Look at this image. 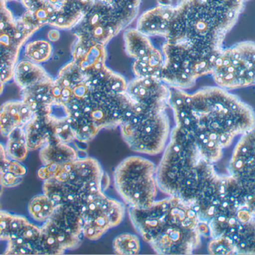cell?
Masks as SVG:
<instances>
[{
    "label": "cell",
    "mask_w": 255,
    "mask_h": 255,
    "mask_svg": "<svg viewBox=\"0 0 255 255\" xmlns=\"http://www.w3.org/2000/svg\"><path fill=\"white\" fill-rule=\"evenodd\" d=\"M56 207V204L43 193L34 196L29 201L28 211L34 220L43 223L52 217Z\"/></svg>",
    "instance_id": "22"
},
{
    "label": "cell",
    "mask_w": 255,
    "mask_h": 255,
    "mask_svg": "<svg viewBox=\"0 0 255 255\" xmlns=\"http://www.w3.org/2000/svg\"><path fill=\"white\" fill-rule=\"evenodd\" d=\"M53 52V47L50 42L45 40H37L25 43L23 55L25 60L40 64L50 59Z\"/></svg>",
    "instance_id": "23"
},
{
    "label": "cell",
    "mask_w": 255,
    "mask_h": 255,
    "mask_svg": "<svg viewBox=\"0 0 255 255\" xmlns=\"http://www.w3.org/2000/svg\"><path fill=\"white\" fill-rule=\"evenodd\" d=\"M127 94L133 104L142 107L167 109L170 88L153 77H135L128 82Z\"/></svg>",
    "instance_id": "14"
},
{
    "label": "cell",
    "mask_w": 255,
    "mask_h": 255,
    "mask_svg": "<svg viewBox=\"0 0 255 255\" xmlns=\"http://www.w3.org/2000/svg\"><path fill=\"white\" fill-rule=\"evenodd\" d=\"M23 181V177L8 170L5 169L0 173V184L4 188H10V187H15L16 186L22 184Z\"/></svg>",
    "instance_id": "25"
},
{
    "label": "cell",
    "mask_w": 255,
    "mask_h": 255,
    "mask_svg": "<svg viewBox=\"0 0 255 255\" xmlns=\"http://www.w3.org/2000/svg\"><path fill=\"white\" fill-rule=\"evenodd\" d=\"M113 249L118 255H136L140 252V241L133 234H121L114 240Z\"/></svg>",
    "instance_id": "24"
},
{
    "label": "cell",
    "mask_w": 255,
    "mask_h": 255,
    "mask_svg": "<svg viewBox=\"0 0 255 255\" xmlns=\"http://www.w3.org/2000/svg\"><path fill=\"white\" fill-rule=\"evenodd\" d=\"M94 3L95 0H58L48 25L57 29H74Z\"/></svg>",
    "instance_id": "16"
},
{
    "label": "cell",
    "mask_w": 255,
    "mask_h": 255,
    "mask_svg": "<svg viewBox=\"0 0 255 255\" xmlns=\"http://www.w3.org/2000/svg\"><path fill=\"white\" fill-rule=\"evenodd\" d=\"M244 0H178L155 6L142 14L145 31L163 37V55L186 76L197 81L211 75L226 36L245 7Z\"/></svg>",
    "instance_id": "1"
},
{
    "label": "cell",
    "mask_w": 255,
    "mask_h": 255,
    "mask_svg": "<svg viewBox=\"0 0 255 255\" xmlns=\"http://www.w3.org/2000/svg\"><path fill=\"white\" fill-rule=\"evenodd\" d=\"M244 1H249V0H244Z\"/></svg>",
    "instance_id": "35"
},
{
    "label": "cell",
    "mask_w": 255,
    "mask_h": 255,
    "mask_svg": "<svg viewBox=\"0 0 255 255\" xmlns=\"http://www.w3.org/2000/svg\"><path fill=\"white\" fill-rule=\"evenodd\" d=\"M10 160L6 154L5 147L0 142V173L7 167Z\"/></svg>",
    "instance_id": "29"
},
{
    "label": "cell",
    "mask_w": 255,
    "mask_h": 255,
    "mask_svg": "<svg viewBox=\"0 0 255 255\" xmlns=\"http://www.w3.org/2000/svg\"><path fill=\"white\" fill-rule=\"evenodd\" d=\"M47 37L49 41H58L60 39V37H61V34H60L59 31L58 29H52L48 32Z\"/></svg>",
    "instance_id": "30"
},
{
    "label": "cell",
    "mask_w": 255,
    "mask_h": 255,
    "mask_svg": "<svg viewBox=\"0 0 255 255\" xmlns=\"http://www.w3.org/2000/svg\"><path fill=\"white\" fill-rule=\"evenodd\" d=\"M40 226L23 216L13 214L4 255H41Z\"/></svg>",
    "instance_id": "13"
},
{
    "label": "cell",
    "mask_w": 255,
    "mask_h": 255,
    "mask_svg": "<svg viewBox=\"0 0 255 255\" xmlns=\"http://www.w3.org/2000/svg\"><path fill=\"white\" fill-rule=\"evenodd\" d=\"M7 2H10V1H20L21 0H5Z\"/></svg>",
    "instance_id": "34"
},
{
    "label": "cell",
    "mask_w": 255,
    "mask_h": 255,
    "mask_svg": "<svg viewBox=\"0 0 255 255\" xmlns=\"http://www.w3.org/2000/svg\"><path fill=\"white\" fill-rule=\"evenodd\" d=\"M3 187H1V184H0V196H1V193H2ZM0 209H1V205H0Z\"/></svg>",
    "instance_id": "33"
},
{
    "label": "cell",
    "mask_w": 255,
    "mask_h": 255,
    "mask_svg": "<svg viewBox=\"0 0 255 255\" xmlns=\"http://www.w3.org/2000/svg\"><path fill=\"white\" fill-rule=\"evenodd\" d=\"M166 109L134 105L131 116L120 127L130 149L148 155L163 152L171 133Z\"/></svg>",
    "instance_id": "7"
},
{
    "label": "cell",
    "mask_w": 255,
    "mask_h": 255,
    "mask_svg": "<svg viewBox=\"0 0 255 255\" xmlns=\"http://www.w3.org/2000/svg\"><path fill=\"white\" fill-rule=\"evenodd\" d=\"M124 41L127 55L134 61L145 63L161 74L163 56L161 50L154 46L151 37L136 28H129L124 33Z\"/></svg>",
    "instance_id": "15"
},
{
    "label": "cell",
    "mask_w": 255,
    "mask_h": 255,
    "mask_svg": "<svg viewBox=\"0 0 255 255\" xmlns=\"http://www.w3.org/2000/svg\"><path fill=\"white\" fill-rule=\"evenodd\" d=\"M157 5L162 6V7H169L172 5V0H157Z\"/></svg>",
    "instance_id": "31"
},
{
    "label": "cell",
    "mask_w": 255,
    "mask_h": 255,
    "mask_svg": "<svg viewBox=\"0 0 255 255\" xmlns=\"http://www.w3.org/2000/svg\"><path fill=\"white\" fill-rule=\"evenodd\" d=\"M34 116L22 100L6 102L0 107V133L7 137L15 129L25 127Z\"/></svg>",
    "instance_id": "17"
},
{
    "label": "cell",
    "mask_w": 255,
    "mask_h": 255,
    "mask_svg": "<svg viewBox=\"0 0 255 255\" xmlns=\"http://www.w3.org/2000/svg\"><path fill=\"white\" fill-rule=\"evenodd\" d=\"M20 2L25 7V10L31 13L43 8V0H21Z\"/></svg>",
    "instance_id": "28"
},
{
    "label": "cell",
    "mask_w": 255,
    "mask_h": 255,
    "mask_svg": "<svg viewBox=\"0 0 255 255\" xmlns=\"http://www.w3.org/2000/svg\"><path fill=\"white\" fill-rule=\"evenodd\" d=\"M114 184L128 206H149L155 202L158 193L157 166L145 157L129 156L117 166Z\"/></svg>",
    "instance_id": "8"
},
{
    "label": "cell",
    "mask_w": 255,
    "mask_h": 255,
    "mask_svg": "<svg viewBox=\"0 0 255 255\" xmlns=\"http://www.w3.org/2000/svg\"><path fill=\"white\" fill-rule=\"evenodd\" d=\"M40 28L25 12L13 23L0 28V81L6 84L13 79L21 49Z\"/></svg>",
    "instance_id": "12"
},
{
    "label": "cell",
    "mask_w": 255,
    "mask_h": 255,
    "mask_svg": "<svg viewBox=\"0 0 255 255\" xmlns=\"http://www.w3.org/2000/svg\"><path fill=\"white\" fill-rule=\"evenodd\" d=\"M126 211L124 203L109 197L106 192L94 195L79 210L84 238L92 241L101 239L122 223Z\"/></svg>",
    "instance_id": "11"
},
{
    "label": "cell",
    "mask_w": 255,
    "mask_h": 255,
    "mask_svg": "<svg viewBox=\"0 0 255 255\" xmlns=\"http://www.w3.org/2000/svg\"><path fill=\"white\" fill-rule=\"evenodd\" d=\"M40 230L41 255L64 254L67 250L79 248L85 238L79 211L66 205H57Z\"/></svg>",
    "instance_id": "10"
},
{
    "label": "cell",
    "mask_w": 255,
    "mask_h": 255,
    "mask_svg": "<svg viewBox=\"0 0 255 255\" xmlns=\"http://www.w3.org/2000/svg\"><path fill=\"white\" fill-rule=\"evenodd\" d=\"M43 193L57 205L79 210L94 195L110 185V177L97 159L81 157L64 163H50L39 169Z\"/></svg>",
    "instance_id": "5"
},
{
    "label": "cell",
    "mask_w": 255,
    "mask_h": 255,
    "mask_svg": "<svg viewBox=\"0 0 255 255\" xmlns=\"http://www.w3.org/2000/svg\"><path fill=\"white\" fill-rule=\"evenodd\" d=\"M13 214L0 209V242L7 241Z\"/></svg>",
    "instance_id": "26"
},
{
    "label": "cell",
    "mask_w": 255,
    "mask_h": 255,
    "mask_svg": "<svg viewBox=\"0 0 255 255\" xmlns=\"http://www.w3.org/2000/svg\"><path fill=\"white\" fill-rule=\"evenodd\" d=\"M135 230L158 255H191L201 241L197 214L187 202L169 196L145 208L128 207Z\"/></svg>",
    "instance_id": "3"
},
{
    "label": "cell",
    "mask_w": 255,
    "mask_h": 255,
    "mask_svg": "<svg viewBox=\"0 0 255 255\" xmlns=\"http://www.w3.org/2000/svg\"><path fill=\"white\" fill-rule=\"evenodd\" d=\"M140 3L141 0H95L92 8L74 28V43L106 46L134 20Z\"/></svg>",
    "instance_id": "6"
},
{
    "label": "cell",
    "mask_w": 255,
    "mask_h": 255,
    "mask_svg": "<svg viewBox=\"0 0 255 255\" xmlns=\"http://www.w3.org/2000/svg\"><path fill=\"white\" fill-rule=\"evenodd\" d=\"M16 17L8 8L5 0H0V28L7 26L14 22Z\"/></svg>",
    "instance_id": "27"
},
{
    "label": "cell",
    "mask_w": 255,
    "mask_h": 255,
    "mask_svg": "<svg viewBox=\"0 0 255 255\" xmlns=\"http://www.w3.org/2000/svg\"><path fill=\"white\" fill-rule=\"evenodd\" d=\"M40 161L43 166L50 163H64L73 161L81 157L88 156L86 149H79L71 144L59 142V141H51L40 148Z\"/></svg>",
    "instance_id": "19"
},
{
    "label": "cell",
    "mask_w": 255,
    "mask_h": 255,
    "mask_svg": "<svg viewBox=\"0 0 255 255\" xmlns=\"http://www.w3.org/2000/svg\"><path fill=\"white\" fill-rule=\"evenodd\" d=\"M211 75L217 87L226 91L255 85V42L223 48Z\"/></svg>",
    "instance_id": "9"
},
{
    "label": "cell",
    "mask_w": 255,
    "mask_h": 255,
    "mask_svg": "<svg viewBox=\"0 0 255 255\" xmlns=\"http://www.w3.org/2000/svg\"><path fill=\"white\" fill-rule=\"evenodd\" d=\"M4 85H5V84H4V82L0 81V96L2 94L3 91H4Z\"/></svg>",
    "instance_id": "32"
},
{
    "label": "cell",
    "mask_w": 255,
    "mask_h": 255,
    "mask_svg": "<svg viewBox=\"0 0 255 255\" xmlns=\"http://www.w3.org/2000/svg\"><path fill=\"white\" fill-rule=\"evenodd\" d=\"M51 77L40 64L28 60L18 61L13 72V79L20 90L29 88Z\"/></svg>",
    "instance_id": "20"
},
{
    "label": "cell",
    "mask_w": 255,
    "mask_h": 255,
    "mask_svg": "<svg viewBox=\"0 0 255 255\" xmlns=\"http://www.w3.org/2000/svg\"><path fill=\"white\" fill-rule=\"evenodd\" d=\"M7 138L4 147L7 157L10 160L20 163L25 160L29 149L27 145L24 128L15 129Z\"/></svg>",
    "instance_id": "21"
},
{
    "label": "cell",
    "mask_w": 255,
    "mask_h": 255,
    "mask_svg": "<svg viewBox=\"0 0 255 255\" xmlns=\"http://www.w3.org/2000/svg\"><path fill=\"white\" fill-rule=\"evenodd\" d=\"M168 106L173 112L175 127L196 147L205 139L223 148L237 135L255 127L250 106L219 87H205L194 94L170 88Z\"/></svg>",
    "instance_id": "2"
},
{
    "label": "cell",
    "mask_w": 255,
    "mask_h": 255,
    "mask_svg": "<svg viewBox=\"0 0 255 255\" xmlns=\"http://www.w3.org/2000/svg\"><path fill=\"white\" fill-rule=\"evenodd\" d=\"M52 114L46 116H34L24 127L29 151L40 150L51 141L55 140L52 128Z\"/></svg>",
    "instance_id": "18"
},
{
    "label": "cell",
    "mask_w": 255,
    "mask_h": 255,
    "mask_svg": "<svg viewBox=\"0 0 255 255\" xmlns=\"http://www.w3.org/2000/svg\"><path fill=\"white\" fill-rule=\"evenodd\" d=\"M220 178L212 163L201 155L193 142L173 127L157 166L159 190L193 206L217 187Z\"/></svg>",
    "instance_id": "4"
}]
</instances>
